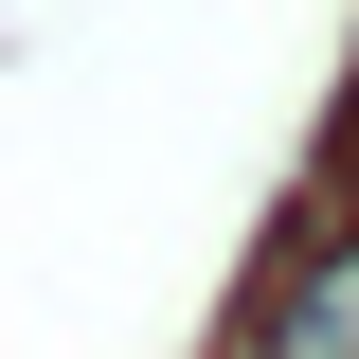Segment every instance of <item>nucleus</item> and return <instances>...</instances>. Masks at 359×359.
<instances>
[{
	"label": "nucleus",
	"instance_id": "nucleus-1",
	"mask_svg": "<svg viewBox=\"0 0 359 359\" xmlns=\"http://www.w3.org/2000/svg\"><path fill=\"white\" fill-rule=\"evenodd\" d=\"M252 359H359V252L287 269V287H269V323H252Z\"/></svg>",
	"mask_w": 359,
	"mask_h": 359
}]
</instances>
